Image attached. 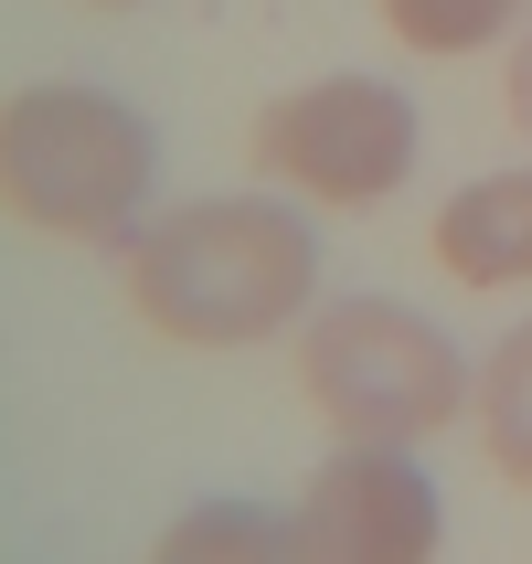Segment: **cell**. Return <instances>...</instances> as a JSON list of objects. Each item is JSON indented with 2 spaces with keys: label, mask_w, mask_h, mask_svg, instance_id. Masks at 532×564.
Masks as SVG:
<instances>
[{
  "label": "cell",
  "mask_w": 532,
  "mask_h": 564,
  "mask_svg": "<svg viewBox=\"0 0 532 564\" xmlns=\"http://www.w3.org/2000/svg\"><path fill=\"white\" fill-rule=\"evenodd\" d=\"M298 554L330 564H415L437 554V490L405 469V447H341L330 469L298 490Z\"/></svg>",
  "instance_id": "obj_5"
},
{
  "label": "cell",
  "mask_w": 532,
  "mask_h": 564,
  "mask_svg": "<svg viewBox=\"0 0 532 564\" xmlns=\"http://www.w3.org/2000/svg\"><path fill=\"white\" fill-rule=\"evenodd\" d=\"M437 267L458 288H532V171H490L437 214Z\"/></svg>",
  "instance_id": "obj_6"
},
{
  "label": "cell",
  "mask_w": 532,
  "mask_h": 564,
  "mask_svg": "<svg viewBox=\"0 0 532 564\" xmlns=\"http://www.w3.org/2000/svg\"><path fill=\"white\" fill-rule=\"evenodd\" d=\"M469 405H479V447H490V469H501L511 490H532V319L479 362Z\"/></svg>",
  "instance_id": "obj_7"
},
{
  "label": "cell",
  "mask_w": 532,
  "mask_h": 564,
  "mask_svg": "<svg viewBox=\"0 0 532 564\" xmlns=\"http://www.w3.org/2000/svg\"><path fill=\"white\" fill-rule=\"evenodd\" d=\"M256 171L298 182L310 203H383L415 171V107L373 75H319L256 118Z\"/></svg>",
  "instance_id": "obj_4"
},
{
  "label": "cell",
  "mask_w": 532,
  "mask_h": 564,
  "mask_svg": "<svg viewBox=\"0 0 532 564\" xmlns=\"http://www.w3.org/2000/svg\"><path fill=\"white\" fill-rule=\"evenodd\" d=\"M469 362L437 319H415L405 299H341L298 330V394L341 447H415L458 426L469 405Z\"/></svg>",
  "instance_id": "obj_2"
},
{
  "label": "cell",
  "mask_w": 532,
  "mask_h": 564,
  "mask_svg": "<svg viewBox=\"0 0 532 564\" xmlns=\"http://www.w3.org/2000/svg\"><path fill=\"white\" fill-rule=\"evenodd\" d=\"M319 246L287 203L224 192V203H182L128 246V310L150 319L160 341L182 351H246L278 341L287 319L310 310Z\"/></svg>",
  "instance_id": "obj_1"
},
{
  "label": "cell",
  "mask_w": 532,
  "mask_h": 564,
  "mask_svg": "<svg viewBox=\"0 0 532 564\" xmlns=\"http://www.w3.org/2000/svg\"><path fill=\"white\" fill-rule=\"evenodd\" d=\"M511 118H522V139H532V32H522V54H511Z\"/></svg>",
  "instance_id": "obj_10"
},
{
  "label": "cell",
  "mask_w": 532,
  "mask_h": 564,
  "mask_svg": "<svg viewBox=\"0 0 532 564\" xmlns=\"http://www.w3.org/2000/svg\"><path fill=\"white\" fill-rule=\"evenodd\" d=\"M373 11H383L394 43H415V54H469V43H490L522 0H373Z\"/></svg>",
  "instance_id": "obj_8"
},
{
  "label": "cell",
  "mask_w": 532,
  "mask_h": 564,
  "mask_svg": "<svg viewBox=\"0 0 532 564\" xmlns=\"http://www.w3.org/2000/svg\"><path fill=\"white\" fill-rule=\"evenodd\" d=\"M160 554H298V522H267V511H192L160 533Z\"/></svg>",
  "instance_id": "obj_9"
},
{
  "label": "cell",
  "mask_w": 532,
  "mask_h": 564,
  "mask_svg": "<svg viewBox=\"0 0 532 564\" xmlns=\"http://www.w3.org/2000/svg\"><path fill=\"white\" fill-rule=\"evenodd\" d=\"M150 171H160L150 118L96 86H32L0 118V192L32 235H64V246L118 235L150 203Z\"/></svg>",
  "instance_id": "obj_3"
}]
</instances>
